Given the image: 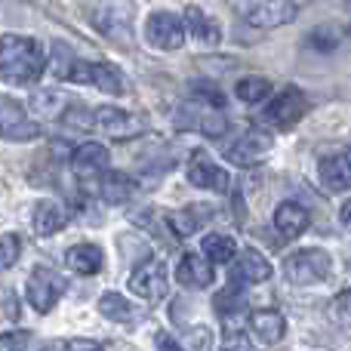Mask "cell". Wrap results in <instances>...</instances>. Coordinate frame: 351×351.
<instances>
[{
  "mask_svg": "<svg viewBox=\"0 0 351 351\" xmlns=\"http://www.w3.org/2000/svg\"><path fill=\"white\" fill-rule=\"evenodd\" d=\"M0 315L6 317V321H19V299L12 290H0Z\"/></svg>",
  "mask_w": 351,
  "mask_h": 351,
  "instance_id": "e575fe53",
  "label": "cell"
},
{
  "mask_svg": "<svg viewBox=\"0 0 351 351\" xmlns=\"http://www.w3.org/2000/svg\"><path fill=\"white\" fill-rule=\"evenodd\" d=\"M68 351H102V346L90 339H71L68 342Z\"/></svg>",
  "mask_w": 351,
  "mask_h": 351,
  "instance_id": "f35d334b",
  "label": "cell"
},
{
  "mask_svg": "<svg viewBox=\"0 0 351 351\" xmlns=\"http://www.w3.org/2000/svg\"><path fill=\"white\" fill-rule=\"evenodd\" d=\"M93 191H96L105 204H127L130 197H136L139 182H133L127 173H108V170H105L102 179L96 182V188H93Z\"/></svg>",
  "mask_w": 351,
  "mask_h": 351,
  "instance_id": "e0dca14e",
  "label": "cell"
},
{
  "mask_svg": "<svg viewBox=\"0 0 351 351\" xmlns=\"http://www.w3.org/2000/svg\"><path fill=\"white\" fill-rule=\"evenodd\" d=\"M213 348V333L206 327L188 330V351H210Z\"/></svg>",
  "mask_w": 351,
  "mask_h": 351,
  "instance_id": "836d02e7",
  "label": "cell"
},
{
  "mask_svg": "<svg viewBox=\"0 0 351 351\" xmlns=\"http://www.w3.org/2000/svg\"><path fill=\"white\" fill-rule=\"evenodd\" d=\"M250 330H253V336H259L265 346H278L280 339H284L287 333V321L280 311L274 308H259L250 315Z\"/></svg>",
  "mask_w": 351,
  "mask_h": 351,
  "instance_id": "ac0fdd59",
  "label": "cell"
},
{
  "mask_svg": "<svg viewBox=\"0 0 351 351\" xmlns=\"http://www.w3.org/2000/svg\"><path fill=\"white\" fill-rule=\"evenodd\" d=\"M130 290L145 302H158L167 296V265L160 259H145L130 274Z\"/></svg>",
  "mask_w": 351,
  "mask_h": 351,
  "instance_id": "9c48e42d",
  "label": "cell"
},
{
  "mask_svg": "<svg viewBox=\"0 0 351 351\" xmlns=\"http://www.w3.org/2000/svg\"><path fill=\"white\" fill-rule=\"evenodd\" d=\"M74 59L77 56L71 53V47H65V43H53V74L59 80H65L68 77V71H71V65H74Z\"/></svg>",
  "mask_w": 351,
  "mask_h": 351,
  "instance_id": "f546056e",
  "label": "cell"
},
{
  "mask_svg": "<svg viewBox=\"0 0 351 351\" xmlns=\"http://www.w3.org/2000/svg\"><path fill=\"white\" fill-rule=\"evenodd\" d=\"M65 262H68V268L77 274H99L105 265V256L96 243H74L65 253Z\"/></svg>",
  "mask_w": 351,
  "mask_h": 351,
  "instance_id": "7402d4cb",
  "label": "cell"
},
{
  "mask_svg": "<svg viewBox=\"0 0 351 351\" xmlns=\"http://www.w3.org/2000/svg\"><path fill=\"white\" fill-rule=\"evenodd\" d=\"M225 3L256 28H280L299 16L302 0H225Z\"/></svg>",
  "mask_w": 351,
  "mask_h": 351,
  "instance_id": "7a4b0ae2",
  "label": "cell"
},
{
  "mask_svg": "<svg viewBox=\"0 0 351 351\" xmlns=\"http://www.w3.org/2000/svg\"><path fill=\"white\" fill-rule=\"evenodd\" d=\"M213 278H216V268H213V262L204 259V256L185 253V256L179 259V268H176V280H179L182 287H188V290H204V287L213 284Z\"/></svg>",
  "mask_w": 351,
  "mask_h": 351,
  "instance_id": "9a60e30c",
  "label": "cell"
},
{
  "mask_svg": "<svg viewBox=\"0 0 351 351\" xmlns=\"http://www.w3.org/2000/svg\"><path fill=\"white\" fill-rule=\"evenodd\" d=\"M274 228L284 237H299L305 228H308V210L296 200H284L274 210Z\"/></svg>",
  "mask_w": 351,
  "mask_h": 351,
  "instance_id": "ffe728a7",
  "label": "cell"
},
{
  "mask_svg": "<svg viewBox=\"0 0 351 351\" xmlns=\"http://www.w3.org/2000/svg\"><path fill=\"white\" fill-rule=\"evenodd\" d=\"M99 311H102V317H108V321H114V324L136 321V308L121 296V293H102V299H99Z\"/></svg>",
  "mask_w": 351,
  "mask_h": 351,
  "instance_id": "4316f807",
  "label": "cell"
},
{
  "mask_svg": "<svg viewBox=\"0 0 351 351\" xmlns=\"http://www.w3.org/2000/svg\"><path fill=\"white\" fill-rule=\"evenodd\" d=\"M62 121L68 123V127H77V130H93L96 127V114L93 111H86L84 105H77V102H71V108L65 111V117Z\"/></svg>",
  "mask_w": 351,
  "mask_h": 351,
  "instance_id": "4dcf8cb0",
  "label": "cell"
},
{
  "mask_svg": "<svg viewBox=\"0 0 351 351\" xmlns=\"http://www.w3.org/2000/svg\"><path fill=\"white\" fill-rule=\"evenodd\" d=\"M271 152V136L268 133H259V130H253V133H243L241 139L234 142V145L225 148V160L234 167H256L265 154Z\"/></svg>",
  "mask_w": 351,
  "mask_h": 351,
  "instance_id": "7c38bea8",
  "label": "cell"
},
{
  "mask_svg": "<svg viewBox=\"0 0 351 351\" xmlns=\"http://www.w3.org/2000/svg\"><path fill=\"white\" fill-rule=\"evenodd\" d=\"M339 219H342V225H346V228L351 231V200H346V204H342V213H339Z\"/></svg>",
  "mask_w": 351,
  "mask_h": 351,
  "instance_id": "ab89813d",
  "label": "cell"
},
{
  "mask_svg": "<svg viewBox=\"0 0 351 351\" xmlns=\"http://www.w3.org/2000/svg\"><path fill=\"white\" fill-rule=\"evenodd\" d=\"M305 111H308V99H305V93L299 90V86H287V90H280L278 96L262 108L259 121L268 123V127L287 130V127H293V123L302 121Z\"/></svg>",
  "mask_w": 351,
  "mask_h": 351,
  "instance_id": "5b68a950",
  "label": "cell"
},
{
  "mask_svg": "<svg viewBox=\"0 0 351 351\" xmlns=\"http://www.w3.org/2000/svg\"><path fill=\"white\" fill-rule=\"evenodd\" d=\"M65 278L62 274H56L53 268H34L28 278V287H25V293H28V302L34 311H40V315H47V311L56 308V302H59L62 296H65Z\"/></svg>",
  "mask_w": 351,
  "mask_h": 351,
  "instance_id": "8992f818",
  "label": "cell"
},
{
  "mask_svg": "<svg viewBox=\"0 0 351 351\" xmlns=\"http://www.w3.org/2000/svg\"><path fill=\"white\" fill-rule=\"evenodd\" d=\"M185 173H188V182H191L194 188H206V191H216V194L228 191V173H225L222 167L213 164L206 152H194L191 158H188Z\"/></svg>",
  "mask_w": 351,
  "mask_h": 351,
  "instance_id": "8fae6325",
  "label": "cell"
},
{
  "mask_svg": "<svg viewBox=\"0 0 351 351\" xmlns=\"http://www.w3.org/2000/svg\"><path fill=\"white\" fill-rule=\"evenodd\" d=\"M204 256L213 262V265H225V262H231L237 256V243H234V237H228V234H206L204 237Z\"/></svg>",
  "mask_w": 351,
  "mask_h": 351,
  "instance_id": "d4e9b609",
  "label": "cell"
},
{
  "mask_svg": "<svg viewBox=\"0 0 351 351\" xmlns=\"http://www.w3.org/2000/svg\"><path fill=\"white\" fill-rule=\"evenodd\" d=\"M271 278V262L259 253V250H243L237 256V265L231 268V278L237 284H265Z\"/></svg>",
  "mask_w": 351,
  "mask_h": 351,
  "instance_id": "2e32d148",
  "label": "cell"
},
{
  "mask_svg": "<svg viewBox=\"0 0 351 351\" xmlns=\"http://www.w3.org/2000/svg\"><path fill=\"white\" fill-rule=\"evenodd\" d=\"M237 99L241 102H247V105H256V102H262V99H268V93H271V80H265V77H243V80H237Z\"/></svg>",
  "mask_w": 351,
  "mask_h": 351,
  "instance_id": "83f0119b",
  "label": "cell"
},
{
  "mask_svg": "<svg viewBox=\"0 0 351 351\" xmlns=\"http://www.w3.org/2000/svg\"><path fill=\"white\" fill-rule=\"evenodd\" d=\"M204 206H188V210H176V213H167V228H170L173 241L179 237H188L204 225Z\"/></svg>",
  "mask_w": 351,
  "mask_h": 351,
  "instance_id": "603a6c76",
  "label": "cell"
},
{
  "mask_svg": "<svg viewBox=\"0 0 351 351\" xmlns=\"http://www.w3.org/2000/svg\"><path fill=\"white\" fill-rule=\"evenodd\" d=\"M185 19H179L176 12L158 10L148 16L145 22V37L154 49H179L185 43Z\"/></svg>",
  "mask_w": 351,
  "mask_h": 351,
  "instance_id": "ba28073f",
  "label": "cell"
},
{
  "mask_svg": "<svg viewBox=\"0 0 351 351\" xmlns=\"http://www.w3.org/2000/svg\"><path fill=\"white\" fill-rule=\"evenodd\" d=\"M194 96L204 99V102H206V105H213V108H222V105H225L222 93H219L213 84H194Z\"/></svg>",
  "mask_w": 351,
  "mask_h": 351,
  "instance_id": "d590c367",
  "label": "cell"
},
{
  "mask_svg": "<svg viewBox=\"0 0 351 351\" xmlns=\"http://www.w3.org/2000/svg\"><path fill=\"white\" fill-rule=\"evenodd\" d=\"M0 136L6 142H31L40 136V123L25 114V105L12 96H0Z\"/></svg>",
  "mask_w": 351,
  "mask_h": 351,
  "instance_id": "52a82bcc",
  "label": "cell"
},
{
  "mask_svg": "<svg viewBox=\"0 0 351 351\" xmlns=\"http://www.w3.org/2000/svg\"><path fill=\"white\" fill-rule=\"evenodd\" d=\"M96 130H102L105 136H114V139H133L145 130V121L139 114H130L123 108H114V105H102L96 108Z\"/></svg>",
  "mask_w": 351,
  "mask_h": 351,
  "instance_id": "30bf717a",
  "label": "cell"
},
{
  "mask_svg": "<svg viewBox=\"0 0 351 351\" xmlns=\"http://www.w3.org/2000/svg\"><path fill=\"white\" fill-rule=\"evenodd\" d=\"M71 84H93L96 90L111 93V96H123L127 93V80H123L121 68L108 65V62H84V59H74L71 71L68 77Z\"/></svg>",
  "mask_w": 351,
  "mask_h": 351,
  "instance_id": "277c9868",
  "label": "cell"
},
{
  "mask_svg": "<svg viewBox=\"0 0 351 351\" xmlns=\"http://www.w3.org/2000/svg\"><path fill=\"white\" fill-rule=\"evenodd\" d=\"M308 43L317 47V49H336V43H339V31L330 28V25H324V28H317L315 34L308 37Z\"/></svg>",
  "mask_w": 351,
  "mask_h": 351,
  "instance_id": "d6a6232c",
  "label": "cell"
},
{
  "mask_svg": "<svg viewBox=\"0 0 351 351\" xmlns=\"http://www.w3.org/2000/svg\"><path fill=\"white\" fill-rule=\"evenodd\" d=\"M330 317H333L336 324H346V327H351V287H348V290H342L339 296L330 302Z\"/></svg>",
  "mask_w": 351,
  "mask_h": 351,
  "instance_id": "1f68e13d",
  "label": "cell"
},
{
  "mask_svg": "<svg viewBox=\"0 0 351 351\" xmlns=\"http://www.w3.org/2000/svg\"><path fill=\"white\" fill-rule=\"evenodd\" d=\"M330 271H333V259H330L327 250H317V247L296 250V253L287 256V262H284L287 280L296 287H308V284H317V280H327Z\"/></svg>",
  "mask_w": 351,
  "mask_h": 351,
  "instance_id": "3957f363",
  "label": "cell"
},
{
  "mask_svg": "<svg viewBox=\"0 0 351 351\" xmlns=\"http://www.w3.org/2000/svg\"><path fill=\"white\" fill-rule=\"evenodd\" d=\"M222 351H256V346L241 333V330H237V333H228V336H225Z\"/></svg>",
  "mask_w": 351,
  "mask_h": 351,
  "instance_id": "8d00e7d4",
  "label": "cell"
},
{
  "mask_svg": "<svg viewBox=\"0 0 351 351\" xmlns=\"http://www.w3.org/2000/svg\"><path fill=\"white\" fill-rule=\"evenodd\" d=\"M34 231L37 237H53L56 231H62L68 225V213L65 206H59L56 200H40V204L34 206Z\"/></svg>",
  "mask_w": 351,
  "mask_h": 351,
  "instance_id": "44dd1931",
  "label": "cell"
},
{
  "mask_svg": "<svg viewBox=\"0 0 351 351\" xmlns=\"http://www.w3.org/2000/svg\"><path fill=\"white\" fill-rule=\"evenodd\" d=\"M108 164H111V154H108V148L99 145V142H84V145L74 148V154H71V167L80 179H96V176H102L108 170Z\"/></svg>",
  "mask_w": 351,
  "mask_h": 351,
  "instance_id": "5bb4252c",
  "label": "cell"
},
{
  "mask_svg": "<svg viewBox=\"0 0 351 351\" xmlns=\"http://www.w3.org/2000/svg\"><path fill=\"white\" fill-rule=\"evenodd\" d=\"M31 108H34L40 117L53 121V117H65V111L71 108V99L59 90H40L31 96Z\"/></svg>",
  "mask_w": 351,
  "mask_h": 351,
  "instance_id": "cb8c5ba5",
  "label": "cell"
},
{
  "mask_svg": "<svg viewBox=\"0 0 351 351\" xmlns=\"http://www.w3.org/2000/svg\"><path fill=\"white\" fill-rule=\"evenodd\" d=\"M40 351H68V342H47Z\"/></svg>",
  "mask_w": 351,
  "mask_h": 351,
  "instance_id": "60d3db41",
  "label": "cell"
},
{
  "mask_svg": "<svg viewBox=\"0 0 351 351\" xmlns=\"http://www.w3.org/2000/svg\"><path fill=\"white\" fill-rule=\"evenodd\" d=\"M188 127H197L204 136H210V139H219V136H225V130H228V121H225L222 108H213V105H206V108H200L197 114L188 121Z\"/></svg>",
  "mask_w": 351,
  "mask_h": 351,
  "instance_id": "484cf974",
  "label": "cell"
},
{
  "mask_svg": "<svg viewBox=\"0 0 351 351\" xmlns=\"http://www.w3.org/2000/svg\"><path fill=\"white\" fill-rule=\"evenodd\" d=\"M19 253H22V237L12 234V231H10V234L0 237V274L10 271V268L16 265Z\"/></svg>",
  "mask_w": 351,
  "mask_h": 351,
  "instance_id": "f1b7e54d",
  "label": "cell"
},
{
  "mask_svg": "<svg viewBox=\"0 0 351 351\" xmlns=\"http://www.w3.org/2000/svg\"><path fill=\"white\" fill-rule=\"evenodd\" d=\"M158 351H185L176 342V336H170V333H158Z\"/></svg>",
  "mask_w": 351,
  "mask_h": 351,
  "instance_id": "74e56055",
  "label": "cell"
},
{
  "mask_svg": "<svg viewBox=\"0 0 351 351\" xmlns=\"http://www.w3.org/2000/svg\"><path fill=\"white\" fill-rule=\"evenodd\" d=\"M182 19H185V28L194 40L206 43V47H216V43L222 40V28H219V22L206 16L200 6H185V16Z\"/></svg>",
  "mask_w": 351,
  "mask_h": 351,
  "instance_id": "d6986e66",
  "label": "cell"
},
{
  "mask_svg": "<svg viewBox=\"0 0 351 351\" xmlns=\"http://www.w3.org/2000/svg\"><path fill=\"white\" fill-rule=\"evenodd\" d=\"M317 179L327 188L330 194H339L351 188V154L348 152H336L317 164Z\"/></svg>",
  "mask_w": 351,
  "mask_h": 351,
  "instance_id": "4fadbf2b",
  "label": "cell"
},
{
  "mask_svg": "<svg viewBox=\"0 0 351 351\" xmlns=\"http://www.w3.org/2000/svg\"><path fill=\"white\" fill-rule=\"evenodd\" d=\"M43 68H47V56H43L40 43L34 37L25 34H6L0 40V77L12 86H28L40 80Z\"/></svg>",
  "mask_w": 351,
  "mask_h": 351,
  "instance_id": "6da1fadb",
  "label": "cell"
}]
</instances>
